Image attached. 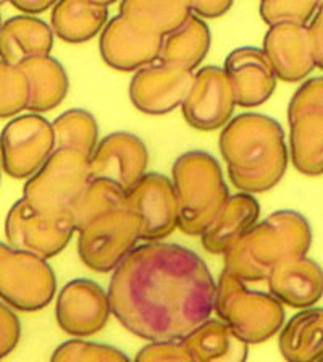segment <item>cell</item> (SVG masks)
<instances>
[{"mask_svg": "<svg viewBox=\"0 0 323 362\" xmlns=\"http://www.w3.org/2000/svg\"><path fill=\"white\" fill-rule=\"evenodd\" d=\"M217 283L199 254L175 243H144L112 272V315L147 343L183 341L215 310Z\"/></svg>", "mask_w": 323, "mask_h": 362, "instance_id": "1", "label": "cell"}, {"mask_svg": "<svg viewBox=\"0 0 323 362\" xmlns=\"http://www.w3.org/2000/svg\"><path fill=\"white\" fill-rule=\"evenodd\" d=\"M220 152L240 192L274 189L285 177L290 152L281 124L262 113H241L220 133Z\"/></svg>", "mask_w": 323, "mask_h": 362, "instance_id": "2", "label": "cell"}, {"mask_svg": "<svg viewBox=\"0 0 323 362\" xmlns=\"http://www.w3.org/2000/svg\"><path fill=\"white\" fill-rule=\"evenodd\" d=\"M312 226L301 212L276 211L257 222L225 254L223 270L245 283L267 281L286 260L307 256Z\"/></svg>", "mask_w": 323, "mask_h": 362, "instance_id": "3", "label": "cell"}, {"mask_svg": "<svg viewBox=\"0 0 323 362\" xmlns=\"http://www.w3.org/2000/svg\"><path fill=\"white\" fill-rule=\"evenodd\" d=\"M172 183L178 202V228L189 236H201L231 196L217 158L206 151L181 154L172 167Z\"/></svg>", "mask_w": 323, "mask_h": 362, "instance_id": "4", "label": "cell"}, {"mask_svg": "<svg viewBox=\"0 0 323 362\" xmlns=\"http://www.w3.org/2000/svg\"><path fill=\"white\" fill-rule=\"evenodd\" d=\"M242 341H269L285 325V308L270 293L256 291L223 270L215 291V310Z\"/></svg>", "mask_w": 323, "mask_h": 362, "instance_id": "5", "label": "cell"}, {"mask_svg": "<svg viewBox=\"0 0 323 362\" xmlns=\"http://www.w3.org/2000/svg\"><path fill=\"white\" fill-rule=\"evenodd\" d=\"M89 183V157L73 151L55 149L42 168L28 178L23 188V199L39 212L71 215Z\"/></svg>", "mask_w": 323, "mask_h": 362, "instance_id": "6", "label": "cell"}, {"mask_svg": "<svg viewBox=\"0 0 323 362\" xmlns=\"http://www.w3.org/2000/svg\"><path fill=\"white\" fill-rule=\"evenodd\" d=\"M291 162L307 177L323 175V76L304 81L288 105Z\"/></svg>", "mask_w": 323, "mask_h": 362, "instance_id": "7", "label": "cell"}, {"mask_svg": "<svg viewBox=\"0 0 323 362\" xmlns=\"http://www.w3.org/2000/svg\"><path fill=\"white\" fill-rule=\"evenodd\" d=\"M139 223L128 207L93 220L78 231V254L94 272L115 270L139 246Z\"/></svg>", "mask_w": 323, "mask_h": 362, "instance_id": "8", "label": "cell"}, {"mask_svg": "<svg viewBox=\"0 0 323 362\" xmlns=\"http://www.w3.org/2000/svg\"><path fill=\"white\" fill-rule=\"evenodd\" d=\"M57 293L54 269L45 259L10 249L0 260V301L20 313H37Z\"/></svg>", "mask_w": 323, "mask_h": 362, "instance_id": "9", "label": "cell"}, {"mask_svg": "<svg viewBox=\"0 0 323 362\" xmlns=\"http://www.w3.org/2000/svg\"><path fill=\"white\" fill-rule=\"evenodd\" d=\"M55 151L52 123L39 113H23L5 124L0 133L2 170L15 180L37 173Z\"/></svg>", "mask_w": 323, "mask_h": 362, "instance_id": "10", "label": "cell"}, {"mask_svg": "<svg viewBox=\"0 0 323 362\" xmlns=\"http://www.w3.org/2000/svg\"><path fill=\"white\" fill-rule=\"evenodd\" d=\"M4 230L11 249L31 252L45 260L64 251L76 233L71 215L39 212L23 197L8 209Z\"/></svg>", "mask_w": 323, "mask_h": 362, "instance_id": "11", "label": "cell"}, {"mask_svg": "<svg viewBox=\"0 0 323 362\" xmlns=\"http://www.w3.org/2000/svg\"><path fill=\"white\" fill-rule=\"evenodd\" d=\"M127 204L139 223L141 241H162L178 228L177 194L165 175L147 173L128 192Z\"/></svg>", "mask_w": 323, "mask_h": 362, "instance_id": "12", "label": "cell"}, {"mask_svg": "<svg viewBox=\"0 0 323 362\" xmlns=\"http://www.w3.org/2000/svg\"><path fill=\"white\" fill-rule=\"evenodd\" d=\"M149 151L133 133L117 132L99 141L89 158L90 180H107L124 192L131 191L147 175Z\"/></svg>", "mask_w": 323, "mask_h": 362, "instance_id": "13", "label": "cell"}, {"mask_svg": "<svg viewBox=\"0 0 323 362\" xmlns=\"http://www.w3.org/2000/svg\"><path fill=\"white\" fill-rule=\"evenodd\" d=\"M236 107L230 79L220 66H202L181 105L184 120L199 132H217L231 122Z\"/></svg>", "mask_w": 323, "mask_h": 362, "instance_id": "14", "label": "cell"}, {"mask_svg": "<svg viewBox=\"0 0 323 362\" xmlns=\"http://www.w3.org/2000/svg\"><path fill=\"white\" fill-rule=\"evenodd\" d=\"M109 294L99 283L75 279L61 286L55 301L57 324L66 335L88 338L99 333L110 319Z\"/></svg>", "mask_w": 323, "mask_h": 362, "instance_id": "15", "label": "cell"}, {"mask_svg": "<svg viewBox=\"0 0 323 362\" xmlns=\"http://www.w3.org/2000/svg\"><path fill=\"white\" fill-rule=\"evenodd\" d=\"M192 83V71L157 60L134 73L129 83V99L147 115H165L183 105Z\"/></svg>", "mask_w": 323, "mask_h": 362, "instance_id": "16", "label": "cell"}, {"mask_svg": "<svg viewBox=\"0 0 323 362\" xmlns=\"http://www.w3.org/2000/svg\"><path fill=\"white\" fill-rule=\"evenodd\" d=\"M163 39L117 15L102 31L99 49L102 59L113 70L136 73L158 60Z\"/></svg>", "mask_w": 323, "mask_h": 362, "instance_id": "17", "label": "cell"}, {"mask_svg": "<svg viewBox=\"0 0 323 362\" xmlns=\"http://www.w3.org/2000/svg\"><path fill=\"white\" fill-rule=\"evenodd\" d=\"M223 71L230 79L236 105L242 109L267 102L276 88V75L262 49L237 47L225 59Z\"/></svg>", "mask_w": 323, "mask_h": 362, "instance_id": "18", "label": "cell"}, {"mask_svg": "<svg viewBox=\"0 0 323 362\" xmlns=\"http://www.w3.org/2000/svg\"><path fill=\"white\" fill-rule=\"evenodd\" d=\"M262 50L276 78L285 83L303 81L317 66L307 26L276 25L269 28Z\"/></svg>", "mask_w": 323, "mask_h": 362, "instance_id": "19", "label": "cell"}, {"mask_svg": "<svg viewBox=\"0 0 323 362\" xmlns=\"http://www.w3.org/2000/svg\"><path fill=\"white\" fill-rule=\"evenodd\" d=\"M267 285L283 305L314 308L323 296V269L307 256L286 260L269 275Z\"/></svg>", "mask_w": 323, "mask_h": 362, "instance_id": "20", "label": "cell"}, {"mask_svg": "<svg viewBox=\"0 0 323 362\" xmlns=\"http://www.w3.org/2000/svg\"><path fill=\"white\" fill-rule=\"evenodd\" d=\"M260 206L246 192L230 196L222 211L201 235L202 246L215 256H225L259 222Z\"/></svg>", "mask_w": 323, "mask_h": 362, "instance_id": "21", "label": "cell"}, {"mask_svg": "<svg viewBox=\"0 0 323 362\" xmlns=\"http://www.w3.org/2000/svg\"><path fill=\"white\" fill-rule=\"evenodd\" d=\"M54 47V31L37 16L16 15L0 28V60L20 66L26 60L50 55Z\"/></svg>", "mask_w": 323, "mask_h": 362, "instance_id": "22", "label": "cell"}, {"mask_svg": "<svg viewBox=\"0 0 323 362\" xmlns=\"http://www.w3.org/2000/svg\"><path fill=\"white\" fill-rule=\"evenodd\" d=\"M278 349L286 362H319L323 358V308L294 314L278 335Z\"/></svg>", "mask_w": 323, "mask_h": 362, "instance_id": "23", "label": "cell"}, {"mask_svg": "<svg viewBox=\"0 0 323 362\" xmlns=\"http://www.w3.org/2000/svg\"><path fill=\"white\" fill-rule=\"evenodd\" d=\"M112 2H57L50 15L52 31L64 42L83 44L104 31Z\"/></svg>", "mask_w": 323, "mask_h": 362, "instance_id": "24", "label": "cell"}, {"mask_svg": "<svg viewBox=\"0 0 323 362\" xmlns=\"http://www.w3.org/2000/svg\"><path fill=\"white\" fill-rule=\"evenodd\" d=\"M196 362H246L249 344L220 319H209L183 339Z\"/></svg>", "mask_w": 323, "mask_h": 362, "instance_id": "25", "label": "cell"}, {"mask_svg": "<svg viewBox=\"0 0 323 362\" xmlns=\"http://www.w3.org/2000/svg\"><path fill=\"white\" fill-rule=\"evenodd\" d=\"M28 81H30V113H41L54 110L66 98L70 89V79L66 70L52 55L36 57L21 64Z\"/></svg>", "mask_w": 323, "mask_h": 362, "instance_id": "26", "label": "cell"}, {"mask_svg": "<svg viewBox=\"0 0 323 362\" xmlns=\"http://www.w3.org/2000/svg\"><path fill=\"white\" fill-rule=\"evenodd\" d=\"M212 36L206 21L191 15V18L175 33L163 39L158 62L192 71L199 66L211 49Z\"/></svg>", "mask_w": 323, "mask_h": 362, "instance_id": "27", "label": "cell"}, {"mask_svg": "<svg viewBox=\"0 0 323 362\" xmlns=\"http://www.w3.org/2000/svg\"><path fill=\"white\" fill-rule=\"evenodd\" d=\"M134 25L167 37L191 18L189 2H123L120 13Z\"/></svg>", "mask_w": 323, "mask_h": 362, "instance_id": "28", "label": "cell"}, {"mask_svg": "<svg viewBox=\"0 0 323 362\" xmlns=\"http://www.w3.org/2000/svg\"><path fill=\"white\" fill-rule=\"evenodd\" d=\"M52 128L55 149L73 151L90 158L99 144V124L88 110H66L55 118Z\"/></svg>", "mask_w": 323, "mask_h": 362, "instance_id": "29", "label": "cell"}, {"mask_svg": "<svg viewBox=\"0 0 323 362\" xmlns=\"http://www.w3.org/2000/svg\"><path fill=\"white\" fill-rule=\"evenodd\" d=\"M128 192L107 180H90L88 188L79 197L71 211L76 233L93 220L128 207Z\"/></svg>", "mask_w": 323, "mask_h": 362, "instance_id": "30", "label": "cell"}, {"mask_svg": "<svg viewBox=\"0 0 323 362\" xmlns=\"http://www.w3.org/2000/svg\"><path fill=\"white\" fill-rule=\"evenodd\" d=\"M30 81L21 68L0 60V120L15 118L28 110Z\"/></svg>", "mask_w": 323, "mask_h": 362, "instance_id": "31", "label": "cell"}, {"mask_svg": "<svg viewBox=\"0 0 323 362\" xmlns=\"http://www.w3.org/2000/svg\"><path fill=\"white\" fill-rule=\"evenodd\" d=\"M49 362H131L122 349L89 339H68L57 346Z\"/></svg>", "mask_w": 323, "mask_h": 362, "instance_id": "32", "label": "cell"}, {"mask_svg": "<svg viewBox=\"0 0 323 362\" xmlns=\"http://www.w3.org/2000/svg\"><path fill=\"white\" fill-rule=\"evenodd\" d=\"M320 2H262L259 11L267 25H298L309 26L319 10Z\"/></svg>", "mask_w": 323, "mask_h": 362, "instance_id": "33", "label": "cell"}, {"mask_svg": "<svg viewBox=\"0 0 323 362\" xmlns=\"http://www.w3.org/2000/svg\"><path fill=\"white\" fill-rule=\"evenodd\" d=\"M133 362H196L183 341L147 343L136 354Z\"/></svg>", "mask_w": 323, "mask_h": 362, "instance_id": "34", "label": "cell"}, {"mask_svg": "<svg viewBox=\"0 0 323 362\" xmlns=\"http://www.w3.org/2000/svg\"><path fill=\"white\" fill-rule=\"evenodd\" d=\"M0 339H2L7 356L13 353L21 339V324L18 315L4 301H0Z\"/></svg>", "mask_w": 323, "mask_h": 362, "instance_id": "35", "label": "cell"}, {"mask_svg": "<svg viewBox=\"0 0 323 362\" xmlns=\"http://www.w3.org/2000/svg\"><path fill=\"white\" fill-rule=\"evenodd\" d=\"M310 42H312L315 65L323 70V2L319 4V10L307 26Z\"/></svg>", "mask_w": 323, "mask_h": 362, "instance_id": "36", "label": "cell"}, {"mask_svg": "<svg viewBox=\"0 0 323 362\" xmlns=\"http://www.w3.org/2000/svg\"><path fill=\"white\" fill-rule=\"evenodd\" d=\"M233 2H189V8L192 15H196L197 18H220V16L226 15Z\"/></svg>", "mask_w": 323, "mask_h": 362, "instance_id": "37", "label": "cell"}, {"mask_svg": "<svg viewBox=\"0 0 323 362\" xmlns=\"http://www.w3.org/2000/svg\"><path fill=\"white\" fill-rule=\"evenodd\" d=\"M55 4L57 2H49V0H13V2H11V5H13L16 10L28 16L44 13V11H47L49 8H54Z\"/></svg>", "mask_w": 323, "mask_h": 362, "instance_id": "38", "label": "cell"}, {"mask_svg": "<svg viewBox=\"0 0 323 362\" xmlns=\"http://www.w3.org/2000/svg\"><path fill=\"white\" fill-rule=\"evenodd\" d=\"M10 249H11V247L7 245V243L0 241V260H2V257L10 251Z\"/></svg>", "mask_w": 323, "mask_h": 362, "instance_id": "39", "label": "cell"}, {"mask_svg": "<svg viewBox=\"0 0 323 362\" xmlns=\"http://www.w3.org/2000/svg\"><path fill=\"white\" fill-rule=\"evenodd\" d=\"M4 358H7V353H5V348H4V343L2 339H0V362H2Z\"/></svg>", "mask_w": 323, "mask_h": 362, "instance_id": "40", "label": "cell"}, {"mask_svg": "<svg viewBox=\"0 0 323 362\" xmlns=\"http://www.w3.org/2000/svg\"><path fill=\"white\" fill-rule=\"evenodd\" d=\"M0 178H2V162H0Z\"/></svg>", "mask_w": 323, "mask_h": 362, "instance_id": "41", "label": "cell"}, {"mask_svg": "<svg viewBox=\"0 0 323 362\" xmlns=\"http://www.w3.org/2000/svg\"><path fill=\"white\" fill-rule=\"evenodd\" d=\"M0 28H2V18H0Z\"/></svg>", "mask_w": 323, "mask_h": 362, "instance_id": "42", "label": "cell"}, {"mask_svg": "<svg viewBox=\"0 0 323 362\" xmlns=\"http://www.w3.org/2000/svg\"><path fill=\"white\" fill-rule=\"evenodd\" d=\"M319 362H323V358H322V359H320V361H319Z\"/></svg>", "mask_w": 323, "mask_h": 362, "instance_id": "43", "label": "cell"}, {"mask_svg": "<svg viewBox=\"0 0 323 362\" xmlns=\"http://www.w3.org/2000/svg\"><path fill=\"white\" fill-rule=\"evenodd\" d=\"M0 7H2V2H0Z\"/></svg>", "mask_w": 323, "mask_h": 362, "instance_id": "44", "label": "cell"}]
</instances>
